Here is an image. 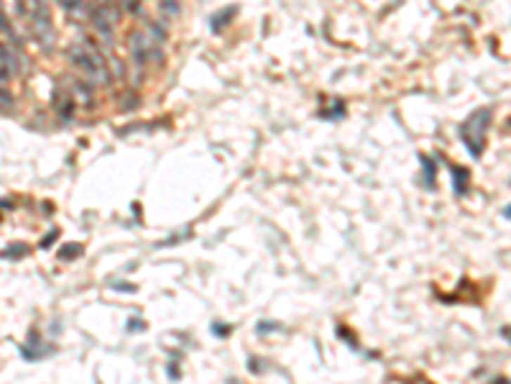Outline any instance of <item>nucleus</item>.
Segmentation results:
<instances>
[{
	"instance_id": "f257e3e1",
	"label": "nucleus",
	"mask_w": 511,
	"mask_h": 384,
	"mask_svg": "<svg viewBox=\"0 0 511 384\" xmlns=\"http://www.w3.org/2000/svg\"><path fill=\"white\" fill-rule=\"evenodd\" d=\"M54 105H56V110L64 115V118H70V115L75 113V100H72V93L70 95H67V93H56Z\"/></svg>"
},
{
	"instance_id": "f03ea898",
	"label": "nucleus",
	"mask_w": 511,
	"mask_h": 384,
	"mask_svg": "<svg viewBox=\"0 0 511 384\" xmlns=\"http://www.w3.org/2000/svg\"><path fill=\"white\" fill-rule=\"evenodd\" d=\"M0 8L11 15H18L23 11V0H0Z\"/></svg>"
},
{
	"instance_id": "7ed1b4c3",
	"label": "nucleus",
	"mask_w": 511,
	"mask_h": 384,
	"mask_svg": "<svg viewBox=\"0 0 511 384\" xmlns=\"http://www.w3.org/2000/svg\"><path fill=\"white\" fill-rule=\"evenodd\" d=\"M79 251H82L79 243H67V246H62L59 256H62V259H75V256H79Z\"/></svg>"
},
{
	"instance_id": "20e7f679",
	"label": "nucleus",
	"mask_w": 511,
	"mask_h": 384,
	"mask_svg": "<svg viewBox=\"0 0 511 384\" xmlns=\"http://www.w3.org/2000/svg\"><path fill=\"white\" fill-rule=\"evenodd\" d=\"M75 95L82 100V105H90L92 103V93H90V87L87 85H75Z\"/></svg>"
},
{
	"instance_id": "39448f33",
	"label": "nucleus",
	"mask_w": 511,
	"mask_h": 384,
	"mask_svg": "<svg viewBox=\"0 0 511 384\" xmlns=\"http://www.w3.org/2000/svg\"><path fill=\"white\" fill-rule=\"evenodd\" d=\"M465 185H468V172L455 169V187H458V192H465Z\"/></svg>"
},
{
	"instance_id": "423d86ee",
	"label": "nucleus",
	"mask_w": 511,
	"mask_h": 384,
	"mask_svg": "<svg viewBox=\"0 0 511 384\" xmlns=\"http://www.w3.org/2000/svg\"><path fill=\"white\" fill-rule=\"evenodd\" d=\"M235 13V8H228V11H225V13H220L217 15V18H212V29H220V26H223L225 21H231V15Z\"/></svg>"
},
{
	"instance_id": "0eeeda50",
	"label": "nucleus",
	"mask_w": 511,
	"mask_h": 384,
	"mask_svg": "<svg viewBox=\"0 0 511 384\" xmlns=\"http://www.w3.org/2000/svg\"><path fill=\"white\" fill-rule=\"evenodd\" d=\"M8 79H11V72H6V70H3V67H0V93H3V90H6Z\"/></svg>"
},
{
	"instance_id": "6e6552de",
	"label": "nucleus",
	"mask_w": 511,
	"mask_h": 384,
	"mask_svg": "<svg viewBox=\"0 0 511 384\" xmlns=\"http://www.w3.org/2000/svg\"><path fill=\"white\" fill-rule=\"evenodd\" d=\"M123 6H126V11H138V6H141V0H123Z\"/></svg>"
},
{
	"instance_id": "1a4fd4ad",
	"label": "nucleus",
	"mask_w": 511,
	"mask_h": 384,
	"mask_svg": "<svg viewBox=\"0 0 511 384\" xmlns=\"http://www.w3.org/2000/svg\"><path fill=\"white\" fill-rule=\"evenodd\" d=\"M496 384H509V382H506V379H504V382H496Z\"/></svg>"
}]
</instances>
